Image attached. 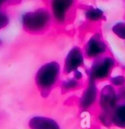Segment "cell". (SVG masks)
<instances>
[{
	"label": "cell",
	"instance_id": "8992f818",
	"mask_svg": "<svg viewBox=\"0 0 125 129\" xmlns=\"http://www.w3.org/2000/svg\"><path fill=\"white\" fill-rule=\"evenodd\" d=\"M84 51L79 46H74L67 53L63 62V71L65 74H69L80 69L84 65Z\"/></svg>",
	"mask_w": 125,
	"mask_h": 129
},
{
	"label": "cell",
	"instance_id": "9a60e30c",
	"mask_svg": "<svg viewBox=\"0 0 125 129\" xmlns=\"http://www.w3.org/2000/svg\"><path fill=\"white\" fill-rule=\"evenodd\" d=\"M111 81L114 86H122L124 83V78L122 76H116L111 79Z\"/></svg>",
	"mask_w": 125,
	"mask_h": 129
},
{
	"label": "cell",
	"instance_id": "8fae6325",
	"mask_svg": "<svg viewBox=\"0 0 125 129\" xmlns=\"http://www.w3.org/2000/svg\"><path fill=\"white\" fill-rule=\"evenodd\" d=\"M81 87V82L76 80L74 77L67 78L66 80H63L61 83V90L63 93L69 92L72 91L78 90Z\"/></svg>",
	"mask_w": 125,
	"mask_h": 129
},
{
	"label": "cell",
	"instance_id": "52a82bcc",
	"mask_svg": "<svg viewBox=\"0 0 125 129\" xmlns=\"http://www.w3.org/2000/svg\"><path fill=\"white\" fill-rule=\"evenodd\" d=\"M106 51V45L99 34H96L90 38L85 45L84 55L89 59L99 57Z\"/></svg>",
	"mask_w": 125,
	"mask_h": 129
},
{
	"label": "cell",
	"instance_id": "277c9868",
	"mask_svg": "<svg viewBox=\"0 0 125 129\" xmlns=\"http://www.w3.org/2000/svg\"><path fill=\"white\" fill-rule=\"evenodd\" d=\"M115 62L112 57L104 56V57H98L95 59L93 65L88 70V79L93 80L94 81L103 80L108 78L111 70L113 69Z\"/></svg>",
	"mask_w": 125,
	"mask_h": 129
},
{
	"label": "cell",
	"instance_id": "3957f363",
	"mask_svg": "<svg viewBox=\"0 0 125 129\" xmlns=\"http://www.w3.org/2000/svg\"><path fill=\"white\" fill-rule=\"evenodd\" d=\"M98 99V104L102 110L99 116L100 121L106 126L111 125L112 123L111 114L117 104L118 95L111 85H107L100 91Z\"/></svg>",
	"mask_w": 125,
	"mask_h": 129
},
{
	"label": "cell",
	"instance_id": "7a4b0ae2",
	"mask_svg": "<svg viewBox=\"0 0 125 129\" xmlns=\"http://www.w3.org/2000/svg\"><path fill=\"white\" fill-rule=\"evenodd\" d=\"M52 16L51 11L45 8L28 11L21 16V21L26 32L38 34L45 32L51 24Z\"/></svg>",
	"mask_w": 125,
	"mask_h": 129
},
{
	"label": "cell",
	"instance_id": "5bb4252c",
	"mask_svg": "<svg viewBox=\"0 0 125 129\" xmlns=\"http://www.w3.org/2000/svg\"><path fill=\"white\" fill-rule=\"evenodd\" d=\"M9 22H10L9 16L6 14V12L1 10L0 11V30L5 27L9 24Z\"/></svg>",
	"mask_w": 125,
	"mask_h": 129
},
{
	"label": "cell",
	"instance_id": "e0dca14e",
	"mask_svg": "<svg viewBox=\"0 0 125 129\" xmlns=\"http://www.w3.org/2000/svg\"><path fill=\"white\" fill-rule=\"evenodd\" d=\"M10 1V0H0V11H1V8H2V6L4 5V4H6V3H8V2Z\"/></svg>",
	"mask_w": 125,
	"mask_h": 129
},
{
	"label": "cell",
	"instance_id": "6da1fadb",
	"mask_svg": "<svg viewBox=\"0 0 125 129\" xmlns=\"http://www.w3.org/2000/svg\"><path fill=\"white\" fill-rule=\"evenodd\" d=\"M61 75L60 64L56 61L48 62L38 69L34 81L43 97H48L52 89L58 84Z\"/></svg>",
	"mask_w": 125,
	"mask_h": 129
},
{
	"label": "cell",
	"instance_id": "7c38bea8",
	"mask_svg": "<svg viewBox=\"0 0 125 129\" xmlns=\"http://www.w3.org/2000/svg\"><path fill=\"white\" fill-rule=\"evenodd\" d=\"M85 17L90 21H98L104 17V12L98 8H88L85 10Z\"/></svg>",
	"mask_w": 125,
	"mask_h": 129
},
{
	"label": "cell",
	"instance_id": "5b68a950",
	"mask_svg": "<svg viewBox=\"0 0 125 129\" xmlns=\"http://www.w3.org/2000/svg\"><path fill=\"white\" fill-rule=\"evenodd\" d=\"M74 4L76 0H51L50 11L52 18L58 24L65 23Z\"/></svg>",
	"mask_w": 125,
	"mask_h": 129
},
{
	"label": "cell",
	"instance_id": "ba28073f",
	"mask_svg": "<svg viewBox=\"0 0 125 129\" xmlns=\"http://www.w3.org/2000/svg\"><path fill=\"white\" fill-rule=\"evenodd\" d=\"M97 98L98 89L96 81L88 79V83L80 98V107L84 110H88L93 105Z\"/></svg>",
	"mask_w": 125,
	"mask_h": 129
},
{
	"label": "cell",
	"instance_id": "2e32d148",
	"mask_svg": "<svg viewBox=\"0 0 125 129\" xmlns=\"http://www.w3.org/2000/svg\"><path fill=\"white\" fill-rule=\"evenodd\" d=\"M73 77L76 79V80H82V78H83V75H82V73L80 71V69H78V70H76V71H74V73H73Z\"/></svg>",
	"mask_w": 125,
	"mask_h": 129
},
{
	"label": "cell",
	"instance_id": "9c48e42d",
	"mask_svg": "<svg viewBox=\"0 0 125 129\" xmlns=\"http://www.w3.org/2000/svg\"><path fill=\"white\" fill-rule=\"evenodd\" d=\"M28 127L30 129H61L56 120L42 115L32 117L28 121Z\"/></svg>",
	"mask_w": 125,
	"mask_h": 129
},
{
	"label": "cell",
	"instance_id": "4fadbf2b",
	"mask_svg": "<svg viewBox=\"0 0 125 129\" xmlns=\"http://www.w3.org/2000/svg\"><path fill=\"white\" fill-rule=\"evenodd\" d=\"M112 31L119 38L125 39V23H117L112 27Z\"/></svg>",
	"mask_w": 125,
	"mask_h": 129
},
{
	"label": "cell",
	"instance_id": "30bf717a",
	"mask_svg": "<svg viewBox=\"0 0 125 129\" xmlns=\"http://www.w3.org/2000/svg\"><path fill=\"white\" fill-rule=\"evenodd\" d=\"M111 122L120 127H125V99L123 103L117 104L111 114Z\"/></svg>",
	"mask_w": 125,
	"mask_h": 129
}]
</instances>
